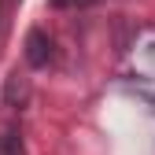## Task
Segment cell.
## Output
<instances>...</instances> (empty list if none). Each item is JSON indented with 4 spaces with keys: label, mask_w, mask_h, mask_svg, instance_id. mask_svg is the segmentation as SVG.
<instances>
[{
    "label": "cell",
    "mask_w": 155,
    "mask_h": 155,
    "mask_svg": "<svg viewBox=\"0 0 155 155\" xmlns=\"http://www.w3.org/2000/svg\"><path fill=\"white\" fill-rule=\"evenodd\" d=\"M22 55H26V67H33V70H45V67L52 63V55H55V45H52L48 30L33 26V30L26 33V41H22Z\"/></svg>",
    "instance_id": "6da1fadb"
},
{
    "label": "cell",
    "mask_w": 155,
    "mask_h": 155,
    "mask_svg": "<svg viewBox=\"0 0 155 155\" xmlns=\"http://www.w3.org/2000/svg\"><path fill=\"white\" fill-rule=\"evenodd\" d=\"M26 100H30V78L18 74V70H11L8 81H4V104L8 107H22Z\"/></svg>",
    "instance_id": "7a4b0ae2"
},
{
    "label": "cell",
    "mask_w": 155,
    "mask_h": 155,
    "mask_svg": "<svg viewBox=\"0 0 155 155\" xmlns=\"http://www.w3.org/2000/svg\"><path fill=\"white\" fill-rule=\"evenodd\" d=\"M0 155H26V144H22V133L15 126L0 133Z\"/></svg>",
    "instance_id": "3957f363"
},
{
    "label": "cell",
    "mask_w": 155,
    "mask_h": 155,
    "mask_svg": "<svg viewBox=\"0 0 155 155\" xmlns=\"http://www.w3.org/2000/svg\"><path fill=\"white\" fill-rule=\"evenodd\" d=\"M48 8H55V11H63V8H74L70 0H48Z\"/></svg>",
    "instance_id": "277c9868"
},
{
    "label": "cell",
    "mask_w": 155,
    "mask_h": 155,
    "mask_svg": "<svg viewBox=\"0 0 155 155\" xmlns=\"http://www.w3.org/2000/svg\"><path fill=\"white\" fill-rule=\"evenodd\" d=\"M74 8H89V4H96V0H70Z\"/></svg>",
    "instance_id": "5b68a950"
}]
</instances>
